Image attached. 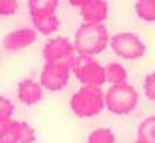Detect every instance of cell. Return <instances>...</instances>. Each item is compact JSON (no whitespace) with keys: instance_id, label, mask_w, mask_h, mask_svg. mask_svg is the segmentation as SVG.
<instances>
[{"instance_id":"6","label":"cell","mask_w":155,"mask_h":143,"mask_svg":"<svg viewBox=\"0 0 155 143\" xmlns=\"http://www.w3.org/2000/svg\"><path fill=\"white\" fill-rule=\"evenodd\" d=\"M72 62H45L40 72V85L48 92H60L67 86L70 80Z\"/></svg>"},{"instance_id":"15","label":"cell","mask_w":155,"mask_h":143,"mask_svg":"<svg viewBox=\"0 0 155 143\" xmlns=\"http://www.w3.org/2000/svg\"><path fill=\"white\" fill-rule=\"evenodd\" d=\"M137 141L138 143H155V115L147 116L138 125Z\"/></svg>"},{"instance_id":"21","label":"cell","mask_w":155,"mask_h":143,"mask_svg":"<svg viewBox=\"0 0 155 143\" xmlns=\"http://www.w3.org/2000/svg\"><path fill=\"white\" fill-rule=\"evenodd\" d=\"M135 143H138V141H135Z\"/></svg>"},{"instance_id":"9","label":"cell","mask_w":155,"mask_h":143,"mask_svg":"<svg viewBox=\"0 0 155 143\" xmlns=\"http://www.w3.org/2000/svg\"><path fill=\"white\" fill-rule=\"evenodd\" d=\"M72 7L80 10L85 23H104L108 17V3L105 0H68Z\"/></svg>"},{"instance_id":"7","label":"cell","mask_w":155,"mask_h":143,"mask_svg":"<svg viewBox=\"0 0 155 143\" xmlns=\"http://www.w3.org/2000/svg\"><path fill=\"white\" fill-rule=\"evenodd\" d=\"M37 135L30 123L8 120L0 125V143H34Z\"/></svg>"},{"instance_id":"17","label":"cell","mask_w":155,"mask_h":143,"mask_svg":"<svg viewBox=\"0 0 155 143\" xmlns=\"http://www.w3.org/2000/svg\"><path fill=\"white\" fill-rule=\"evenodd\" d=\"M87 143H115V135L110 128H97L88 135Z\"/></svg>"},{"instance_id":"14","label":"cell","mask_w":155,"mask_h":143,"mask_svg":"<svg viewBox=\"0 0 155 143\" xmlns=\"http://www.w3.org/2000/svg\"><path fill=\"white\" fill-rule=\"evenodd\" d=\"M105 68V83L110 85H118V83H125L127 82V68L118 62H112L108 65L104 67Z\"/></svg>"},{"instance_id":"4","label":"cell","mask_w":155,"mask_h":143,"mask_svg":"<svg viewBox=\"0 0 155 143\" xmlns=\"http://www.w3.org/2000/svg\"><path fill=\"white\" fill-rule=\"evenodd\" d=\"M72 75L82 83V85H95V86H104L105 85V68L104 65L95 60V57L90 55H77L72 60Z\"/></svg>"},{"instance_id":"3","label":"cell","mask_w":155,"mask_h":143,"mask_svg":"<svg viewBox=\"0 0 155 143\" xmlns=\"http://www.w3.org/2000/svg\"><path fill=\"white\" fill-rule=\"evenodd\" d=\"M138 105V92L128 82L110 85L105 92V108L117 116H125L132 113Z\"/></svg>"},{"instance_id":"8","label":"cell","mask_w":155,"mask_h":143,"mask_svg":"<svg viewBox=\"0 0 155 143\" xmlns=\"http://www.w3.org/2000/svg\"><path fill=\"white\" fill-rule=\"evenodd\" d=\"M75 55L77 52L74 42L67 37H52L42 48V57L45 62H72Z\"/></svg>"},{"instance_id":"1","label":"cell","mask_w":155,"mask_h":143,"mask_svg":"<svg viewBox=\"0 0 155 143\" xmlns=\"http://www.w3.org/2000/svg\"><path fill=\"white\" fill-rule=\"evenodd\" d=\"M110 33L105 23H82L74 37L75 52L80 55L97 57L108 47Z\"/></svg>"},{"instance_id":"2","label":"cell","mask_w":155,"mask_h":143,"mask_svg":"<svg viewBox=\"0 0 155 143\" xmlns=\"http://www.w3.org/2000/svg\"><path fill=\"white\" fill-rule=\"evenodd\" d=\"M70 110L78 118H92L105 110V92L102 86L82 85L70 98Z\"/></svg>"},{"instance_id":"13","label":"cell","mask_w":155,"mask_h":143,"mask_svg":"<svg viewBox=\"0 0 155 143\" xmlns=\"http://www.w3.org/2000/svg\"><path fill=\"white\" fill-rule=\"evenodd\" d=\"M32 27L35 28V32L38 35H54L58 28H60V20H58L57 13L48 17H40V18L32 20Z\"/></svg>"},{"instance_id":"20","label":"cell","mask_w":155,"mask_h":143,"mask_svg":"<svg viewBox=\"0 0 155 143\" xmlns=\"http://www.w3.org/2000/svg\"><path fill=\"white\" fill-rule=\"evenodd\" d=\"M18 10V0H0V17H12Z\"/></svg>"},{"instance_id":"16","label":"cell","mask_w":155,"mask_h":143,"mask_svg":"<svg viewBox=\"0 0 155 143\" xmlns=\"http://www.w3.org/2000/svg\"><path fill=\"white\" fill-rule=\"evenodd\" d=\"M135 13L143 22H155V0H137Z\"/></svg>"},{"instance_id":"19","label":"cell","mask_w":155,"mask_h":143,"mask_svg":"<svg viewBox=\"0 0 155 143\" xmlns=\"http://www.w3.org/2000/svg\"><path fill=\"white\" fill-rule=\"evenodd\" d=\"M143 93L150 102H155V72H150L143 78Z\"/></svg>"},{"instance_id":"18","label":"cell","mask_w":155,"mask_h":143,"mask_svg":"<svg viewBox=\"0 0 155 143\" xmlns=\"http://www.w3.org/2000/svg\"><path fill=\"white\" fill-rule=\"evenodd\" d=\"M14 112H15L14 102H12L10 98H7V96L0 95V125L8 122V120H12Z\"/></svg>"},{"instance_id":"5","label":"cell","mask_w":155,"mask_h":143,"mask_svg":"<svg viewBox=\"0 0 155 143\" xmlns=\"http://www.w3.org/2000/svg\"><path fill=\"white\" fill-rule=\"evenodd\" d=\"M108 47L112 48V52L122 60H140L147 52L143 40L138 35H135L134 32H120L110 35L108 40Z\"/></svg>"},{"instance_id":"11","label":"cell","mask_w":155,"mask_h":143,"mask_svg":"<svg viewBox=\"0 0 155 143\" xmlns=\"http://www.w3.org/2000/svg\"><path fill=\"white\" fill-rule=\"evenodd\" d=\"M17 98L27 106H34L38 102H42V98H44V88H42L40 82H37L34 78L20 80L17 85Z\"/></svg>"},{"instance_id":"12","label":"cell","mask_w":155,"mask_h":143,"mask_svg":"<svg viewBox=\"0 0 155 143\" xmlns=\"http://www.w3.org/2000/svg\"><path fill=\"white\" fill-rule=\"evenodd\" d=\"M60 0H28V13L30 18H40V17L55 15Z\"/></svg>"},{"instance_id":"10","label":"cell","mask_w":155,"mask_h":143,"mask_svg":"<svg viewBox=\"0 0 155 143\" xmlns=\"http://www.w3.org/2000/svg\"><path fill=\"white\" fill-rule=\"evenodd\" d=\"M38 38V33L34 27H22V28L12 30L2 40V45L7 52H20L27 47L34 45Z\"/></svg>"}]
</instances>
